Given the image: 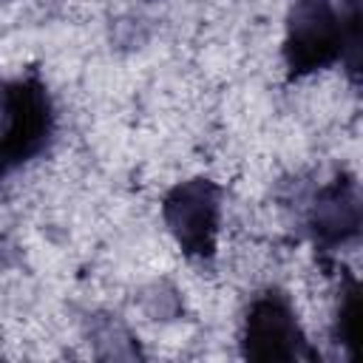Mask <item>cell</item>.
<instances>
[{
    "label": "cell",
    "mask_w": 363,
    "mask_h": 363,
    "mask_svg": "<svg viewBox=\"0 0 363 363\" xmlns=\"http://www.w3.org/2000/svg\"><path fill=\"white\" fill-rule=\"evenodd\" d=\"M281 57L289 79H306L332 65H343L349 82L360 85L363 65V6L343 0H295L286 26Z\"/></svg>",
    "instance_id": "1"
},
{
    "label": "cell",
    "mask_w": 363,
    "mask_h": 363,
    "mask_svg": "<svg viewBox=\"0 0 363 363\" xmlns=\"http://www.w3.org/2000/svg\"><path fill=\"white\" fill-rule=\"evenodd\" d=\"M57 133V108L45 79L31 68L0 82V184L40 159Z\"/></svg>",
    "instance_id": "2"
},
{
    "label": "cell",
    "mask_w": 363,
    "mask_h": 363,
    "mask_svg": "<svg viewBox=\"0 0 363 363\" xmlns=\"http://www.w3.org/2000/svg\"><path fill=\"white\" fill-rule=\"evenodd\" d=\"M238 346L241 357L255 363H295L318 357L306 340L292 298L281 286H267L250 301Z\"/></svg>",
    "instance_id": "3"
},
{
    "label": "cell",
    "mask_w": 363,
    "mask_h": 363,
    "mask_svg": "<svg viewBox=\"0 0 363 363\" xmlns=\"http://www.w3.org/2000/svg\"><path fill=\"white\" fill-rule=\"evenodd\" d=\"M162 221L184 258L210 264L218 252L221 187L210 176L176 182L162 199Z\"/></svg>",
    "instance_id": "4"
},
{
    "label": "cell",
    "mask_w": 363,
    "mask_h": 363,
    "mask_svg": "<svg viewBox=\"0 0 363 363\" xmlns=\"http://www.w3.org/2000/svg\"><path fill=\"white\" fill-rule=\"evenodd\" d=\"M306 235L323 267L337 255V250L354 244L363 227L360 187L352 173H337L320 184L306 204Z\"/></svg>",
    "instance_id": "5"
},
{
    "label": "cell",
    "mask_w": 363,
    "mask_h": 363,
    "mask_svg": "<svg viewBox=\"0 0 363 363\" xmlns=\"http://www.w3.org/2000/svg\"><path fill=\"white\" fill-rule=\"evenodd\" d=\"M360 284L349 269H340V289L332 318V340L346 352L349 360L360 357Z\"/></svg>",
    "instance_id": "6"
}]
</instances>
